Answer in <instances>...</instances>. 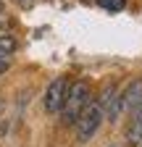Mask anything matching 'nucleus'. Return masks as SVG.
<instances>
[{"label":"nucleus","instance_id":"1","mask_svg":"<svg viewBox=\"0 0 142 147\" xmlns=\"http://www.w3.org/2000/svg\"><path fill=\"white\" fill-rule=\"evenodd\" d=\"M139 105H142V79H132L111 100V105L105 108V118L108 121H118L121 113H134Z\"/></svg>","mask_w":142,"mask_h":147},{"label":"nucleus","instance_id":"2","mask_svg":"<svg viewBox=\"0 0 142 147\" xmlns=\"http://www.w3.org/2000/svg\"><path fill=\"white\" fill-rule=\"evenodd\" d=\"M92 102V87L87 84L84 79L68 84V92H66V102H63V123H71L74 126L76 118L82 116V110Z\"/></svg>","mask_w":142,"mask_h":147},{"label":"nucleus","instance_id":"3","mask_svg":"<svg viewBox=\"0 0 142 147\" xmlns=\"http://www.w3.org/2000/svg\"><path fill=\"white\" fill-rule=\"evenodd\" d=\"M103 118H105L103 108H100L97 102H90V105L82 110V116L76 118V123H74V129H76V139H79V142H90V139L97 134V129H100Z\"/></svg>","mask_w":142,"mask_h":147},{"label":"nucleus","instance_id":"4","mask_svg":"<svg viewBox=\"0 0 142 147\" xmlns=\"http://www.w3.org/2000/svg\"><path fill=\"white\" fill-rule=\"evenodd\" d=\"M66 92H68V79H66V76H55V79L47 84L45 97H42V102H45V110H47V113H61V110H63Z\"/></svg>","mask_w":142,"mask_h":147},{"label":"nucleus","instance_id":"5","mask_svg":"<svg viewBox=\"0 0 142 147\" xmlns=\"http://www.w3.org/2000/svg\"><path fill=\"white\" fill-rule=\"evenodd\" d=\"M126 142L132 147L142 144V105L132 113V121H129V129H126Z\"/></svg>","mask_w":142,"mask_h":147},{"label":"nucleus","instance_id":"6","mask_svg":"<svg viewBox=\"0 0 142 147\" xmlns=\"http://www.w3.org/2000/svg\"><path fill=\"white\" fill-rule=\"evenodd\" d=\"M16 53V40L11 34H0V58H8Z\"/></svg>","mask_w":142,"mask_h":147},{"label":"nucleus","instance_id":"7","mask_svg":"<svg viewBox=\"0 0 142 147\" xmlns=\"http://www.w3.org/2000/svg\"><path fill=\"white\" fill-rule=\"evenodd\" d=\"M95 3L105 11H111V13H121L124 8H126V0H95Z\"/></svg>","mask_w":142,"mask_h":147},{"label":"nucleus","instance_id":"8","mask_svg":"<svg viewBox=\"0 0 142 147\" xmlns=\"http://www.w3.org/2000/svg\"><path fill=\"white\" fill-rule=\"evenodd\" d=\"M8 66H11V61H8V58H0V74H5V71H8Z\"/></svg>","mask_w":142,"mask_h":147},{"label":"nucleus","instance_id":"9","mask_svg":"<svg viewBox=\"0 0 142 147\" xmlns=\"http://www.w3.org/2000/svg\"><path fill=\"white\" fill-rule=\"evenodd\" d=\"M0 11H3V0H0Z\"/></svg>","mask_w":142,"mask_h":147},{"label":"nucleus","instance_id":"10","mask_svg":"<svg viewBox=\"0 0 142 147\" xmlns=\"http://www.w3.org/2000/svg\"><path fill=\"white\" fill-rule=\"evenodd\" d=\"M111 147H118V144H111Z\"/></svg>","mask_w":142,"mask_h":147},{"label":"nucleus","instance_id":"11","mask_svg":"<svg viewBox=\"0 0 142 147\" xmlns=\"http://www.w3.org/2000/svg\"><path fill=\"white\" fill-rule=\"evenodd\" d=\"M139 147H142V144H139Z\"/></svg>","mask_w":142,"mask_h":147}]
</instances>
